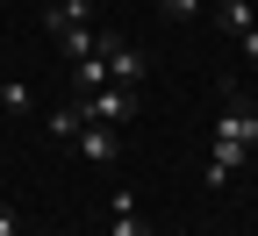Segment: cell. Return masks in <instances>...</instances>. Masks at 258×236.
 Wrapping results in <instances>:
<instances>
[{"instance_id": "4fadbf2b", "label": "cell", "mask_w": 258, "mask_h": 236, "mask_svg": "<svg viewBox=\"0 0 258 236\" xmlns=\"http://www.w3.org/2000/svg\"><path fill=\"white\" fill-rule=\"evenodd\" d=\"M0 236H15V215H8V208H0Z\"/></svg>"}, {"instance_id": "277c9868", "label": "cell", "mask_w": 258, "mask_h": 236, "mask_svg": "<svg viewBox=\"0 0 258 236\" xmlns=\"http://www.w3.org/2000/svg\"><path fill=\"white\" fill-rule=\"evenodd\" d=\"M57 43H64V57H101V50H108L115 36H108V29H93V22H86V29H64Z\"/></svg>"}, {"instance_id": "7c38bea8", "label": "cell", "mask_w": 258, "mask_h": 236, "mask_svg": "<svg viewBox=\"0 0 258 236\" xmlns=\"http://www.w3.org/2000/svg\"><path fill=\"white\" fill-rule=\"evenodd\" d=\"M237 43H244V57L258 64V29H244V36H237Z\"/></svg>"}, {"instance_id": "9c48e42d", "label": "cell", "mask_w": 258, "mask_h": 236, "mask_svg": "<svg viewBox=\"0 0 258 236\" xmlns=\"http://www.w3.org/2000/svg\"><path fill=\"white\" fill-rule=\"evenodd\" d=\"M29 100H36V93H29V79H0V108H15V115H29Z\"/></svg>"}, {"instance_id": "7a4b0ae2", "label": "cell", "mask_w": 258, "mask_h": 236, "mask_svg": "<svg viewBox=\"0 0 258 236\" xmlns=\"http://www.w3.org/2000/svg\"><path fill=\"white\" fill-rule=\"evenodd\" d=\"M72 150L93 158V165H115V158H122V129H115V122H86L79 136H72Z\"/></svg>"}, {"instance_id": "30bf717a", "label": "cell", "mask_w": 258, "mask_h": 236, "mask_svg": "<svg viewBox=\"0 0 258 236\" xmlns=\"http://www.w3.org/2000/svg\"><path fill=\"white\" fill-rule=\"evenodd\" d=\"M201 8H208V0H158V15H165V22H194Z\"/></svg>"}, {"instance_id": "3957f363", "label": "cell", "mask_w": 258, "mask_h": 236, "mask_svg": "<svg viewBox=\"0 0 258 236\" xmlns=\"http://www.w3.org/2000/svg\"><path fill=\"white\" fill-rule=\"evenodd\" d=\"M108 72H115L122 86H144V72H151V57H144V50H129V43L115 36V43H108Z\"/></svg>"}, {"instance_id": "8fae6325", "label": "cell", "mask_w": 258, "mask_h": 236, "mask_svg": "<svg viewBox=\"0 0 258 236\" xmlns=\"http://www.w3.org/2000/svg\"><path fill=\"white\" fill-rule=\"evenodd\" d=\"M108 236H151V229H144L137 208H129V215H108Z\"/></svg>"}, {"instance_id": "ba28073f", "label": "cell", "mask_w": 258, "mask_h": 236, "mask_svg": "<svg viewBox=\"0 0 258 236\" xmlns=\"http://www.w3.org/2000/svg\"><path fill=\"white\" fill-rule=\"evenodd\" d=\"M115 72H108V50L101 57H79V93H93V86H108Z\"/></svg>"}, {"instance_id": "8992f818", "label": "cell", "mask_w": 258, "mask_h": 236, "mask_svg": "<svg viewBox=\"0 0 258 236\" xmlns=\"http://www.w3.org/2000/svg\"><path fill=\"white\" fill-rule=\"evenodd\" d=\"M215 22L230 29V36H244V29H258V0H222V8H215Z\"/></svg>"}, {"instance_id": "5bb4252c", "label": "cell", "mask_w": 258, "mask_h": 236, "mask_svg": "<svg viewBox=\"0 0 258 236\" xmlns=\"http://www.w3.org/2000/svg\"><path fill=\"white\" fill-rule=\"evenodd\" d=\"M251 143H258V108H251Z\"/></svg>"}, {"instance_id": "6da1fadb", "label": "cell", "mask_w": 258, "mask_h": 236, "mask_svg": "<svg viewBox=\"0 0 258 236\" xmlns=\"http://www.w3.org/2000/svg\"><path fill=\"white\" fill-rule=\"evenodd\" d=\"M79 100V115L86 122H129V115H137V86H122V79H108V86H93V93H72Z\"/></svg>"}, {"instance_id": "52a82bcc", "label": "cell", "mask_w": 258, "mask_h": 236, "mask_svg": "<svg viewBox=\"0 0 258 236\" xmlns=\"http://www.w3.org/2000/svg\"><path fill=\"white\" fill-rule=\"evenodd\" d=\"M79 129H86V115H79V100H64V108L50 115V136H57V143H72Z\"/></svg>"}, {"instance_id": "9a60e30c", "label": "cell", "mask_w": 258, "mask_h": 236, "mask_svg": "<svg viewBox=\"0 0 258 236\" xmlns=\"http://www.w3.org/2000/svg\"><path fill=\"white\" fill-rule=\"evenodd\" d=\"M208 8H222V0H208Z\"/></svg>"}, {"instance_id": "5b68a950", "label": "cell", "mask_w": 258, "mask_h": 236, "mask_svg": "<svg viewBox=\"0 0 258 236\" xmlns=\"http://www.w3.org/2000/svg\"><path fill=\"white\" fill-rule=\"evenodd\" d=\"M86 22H93V0H57V8L43 15L50 36H64V29H86Z\"/></svg>"}]
</instances>
